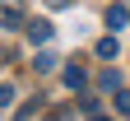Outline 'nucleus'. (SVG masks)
Masks as SVG:
<instances>
[{
    "instance_id": "8",
    "label": "nucleus",
    "mask_w": 130,
    "mask_h": 121,
    "mask_svg": "<svg viewBox=\"0 0 130 121\" xmlns=\"http://www.w3.org/2000/svg\"><path fill=\"white\" fill-rule=\"evenodd\" d=\"M116 112H125V116H130V89H121V93H116Z\"/></svg>"
},
{
    "instance_id": "10",
    "label": "nucleus",
    "mask_w": 130,
    "mask_h": 121,
    "mask_svg": "<svg viewBox=\"0 0 130 121\" xmlns=\"http://www.w3.org/2000/svg\"><path fill=\"white\" fill-rule=\"evenodd\" d=\"M74 0H46V9H70Z\"/></svg>"
},
{
    "instance_id": "1",
    "label": "nucleus",
    "mask_w": 130,
    "mask_h": 121,
    "mask_svg": "<svg viewBox=\"0 0 130 121\" xmlns=\"http://www.w3.org/2000/svg\"><path fill=\"white\" fill-rule=\"evenodd\" d=\"M0 28H28L23 0H0Z\"/></svg>"
},
{
    "instance_id": "9",
    "label": "nucleus",
    "mask_w": 130,
    "mask_h": 121,
    "mask_svg": "<svg viewBox=\"0 0 130 121\" xmlns=\"http://www.w3.org/2000/svg\"><path fill=\"white\" fill-rule=\"evenodd\" d=\"M14 102V84H0V107H9Z\"/></svg>"
},
{
    "instance_id": "3",
    "label": "nucleus",
    "mask_w": 130,
    "mask_h": 121,
    "mask_svg": "<svg viewBox=\"0 0 130 121\" xmlns=\"http://www.w3.org/2000/svg\"><path fill=\"white\" fill-rule=\"evenodd\" d=\"M93 51H98V61H116V56H121V42H116V33L98 37V47H93Z\"/></svg>"
},
{
    "instance_id": "11",
    "label": "nucleus",
    "mask_w": 130,
    "mask_h": 121,
    "mask_svg": "<svg viewBox=\"0 0 130 121\" xmlns=\"http://www.w3.org/2000/svg\"><path fill=\"white\" fill-rule=\"evenodd\" d=\"M93 121H111V116H102V112H98V116H93Z\"/></svg>"
},
{
    "instance_id": "5",
    "label": "nucleus",
    "mask_w": 130,
    "mask_h": 121,
    "mask_svg": "<svg viewBox=\"0 0 130 121\" xmlns=\"http://www.w3.org/2000/svg\"><path fill=\"white\" fill-rule=\"evenodd\" d=\"M60 79H65V89H84V84H88V70H84V65H65Z\"/></svg>"
},
{
    "instance_id": "6",
    "label": "nucleus",
    "mask_w": 130,
    "mask_h": 121,
    "mask_svg": "<svg viewBox=\"0 0 130 121\" xmlns=\"http://www.w3.org/2000/svg\"><path fill=\"white\" fill-rule=\"evenodd\" d=\"M98 89H102V93H121V89H125L121 70H102V75H98Z\"/></svg>"
},
{
    "instance_id": "2",
    "label": "nucleus",
    "mask_w": 130,
    "mask_h": 121,
    "mask_svg": "<svg viewBox=\"0 0 130 121\" xmlns=\"http://www.w3.org/2000/svg\"><path fill=\"white\" fill-rule=\"evenodd\" d=\"M23 33H28V42H32V47H46V42H51V33H56V28L46 23V19H28V28H23Z\"/></svg>"
},
{
    "instance_id": "4",
    "label": "nucleus",
    "mask_w": 130,
    "mask_h": 121,
    "mask_svg": "<svg viewBox=\"0 0 130 121\" xmlns=\"http://www.w3.org/2000/svg\"><path fill=\"white\" fill-rule=\"evenodd\" d=\"M125 23H130V5H111L107 9V33H121Z\"/></svg>"
},
{
    "instance_id": "7",
    "label": "nucleus",
    "mask_w": 130,
    "mask_h": 121,
    "mask_svg": "<svg viewBox=\"0 0 130 121\" xmlns=\"http://www.w3.org/2000/svg\"><path fill=\"white\" fill-rule=\"evenodd\" d=\"M56 65H60V56H56V51H46V47H42V51H37V61H32V70H37V75H51Z\"/></svg>"
}]
</instances>
